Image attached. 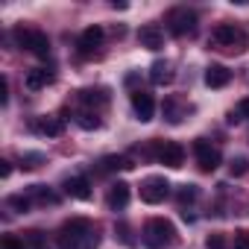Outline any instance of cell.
<instances>
[{
    "instance_id": "1",
    "label": "cell",
    "mask_w": 249,
    "mask_h": 249,
    "mask_svg": "<svg viewBox=\"0 0 249 249\" xmlns=\"http://www.w3.org/2000/svg\"><path fill=\"white\" fill-rule=\"evenodd\" d=\"M59 246L62 249H97L100 246V234L91 226V220L85 217H71L62 223L59 229Z\"/></svg>"
},
{
    "instance_id": "2",
    "label": "cell",
    "mask_w": 249,
    "mask_h": 249,
    "mask_svg": "<svg viewBox=\"0 0 249 249\" xmlns=\"http://www.w3.org/2000/svg\"><path fill=\"white\" fill-rule=\"evenodd\" d=\"M144 243L150 249H167L176 243V226L164 217H153L144 226Z\"/></svg>"
},
{
    "instance_id": "3",
    "label": "cell",
    "mask_w": 249,
    "mask_h": 249,
    "mask_svg": "<svg viewBox=\"0 0 249 249\" xmlns=\"http://www.w3.org/2000/svg\"><path fill=\"white\" fill-rule=\"evenodd\" d=\"M211 41L220 47V50H229V53H243L246 50V36L231 27V24H220L214 33H211Z\"/></svg>"
},
{
    "instance_id": "4",
    "label": "cell",
    "mask_w": 249,
    "mask_h": 249,
    "mask_svg": "<svg viewBox=\"0 0 249 249\" xmlns=\"http://www.w3.org/2000/svg\"><path fill=\"white\" fill-rule=\"evenodd\" d=\"M15 38H18V44H21L24 50H30V53L38 56V59H47V56H50V38H47L44 33L18 27V30H15Z\"/></svg>"
},
{
    "instance_id": "5",
    "label": "cell",
    "mask_w": 249,
    "mask_h": 249,
    "mask_svg": "<svg viewBox=\"0 0 249 249\" xmlns=\"http://www.w3.org/2000/svg\"><path fill=\"white\" fill-rule=\"evenodd\" d=\"M167 30L173 36H191L196 30V12L179 6V9H170L167 12Z\"/></svg>"
},
{
    "instance_id": "6",
    "label": "cell",
    "mask_w": 249,
    "mask_h": 249,
    "mask_svg": "<svg viewBox=\"0 0 249 249\" xmlns=\"http://www.w3.org/2000/svg\"><path fill=\"white\" fill-rule=\"evenodd\" d=\"M167 194H170V182H167L164 176H147V179L141 182V199L150 202V205L164 202Z\"/></svg>"
},
{
    "instance_id": "7",
    "label": "cell",
    "mask_w": 249,
    "mask_h": 249,
    "mask_svg": "<svg viewBox=\"0 0 249 249\" xmlns=\"http://www.w3.org/2000/svg\"><path fill=\"white\" fill-rule=\"evenodd\" d=\"M194 153H196V164H199L202 173H214V170L223 164L220 150H214L208 141H194Z\"/></svg>"
},
{
    "instance_id": "8",
    "label": "cell",
    "mask_w": 249,
    "mask_h": 249,
    "mask_svg": "<svg viewBox=\"0 0 249 249\" xmlns=\"http://www.w3.org/2000/svg\"><path fill=\"white\" fill-rule=\"evenodd\" d=\"M132 108H135V117H138L141 123H150V120L156 117V100H153V94H147V91H132Z\"/></svg>"
},
{
    "instance_id": "9",
    "label": "cell",
    "mask_w": 249,
    "mask_h": 249,
    "mask_svg": "<svg viewBox=\"0 0 249 249\" xmlns=\"http://www.w3.org/2000/svg\"><path fill=\"white\" fill-rule=\"evenodd\" d=\"M159 161H161L164 167H182V164H185V147L176 144V141L161 144V147H159Z\"/></svg>"
},
{
    "instance_id": "10",
    "label": "cell",
    "mask_w": 249,
    "mask_h": 249,
    "mask_svg": "<svg viewBox=\"0 0 249 249\" xmlns=\"http://www.w3.org/2000/svg\"><path fill=\"white\" fill-rule=\"evenodd\" d=\"M138 41H141V47H147V50H159V47H164V30H161L159 24H144V27L138 30Z\"/></svg>"
},
{
    "instance_id": "11",
    "label": "cell",
    "mask_w": 249,
    "mask_h": 249,
    "mask_svg": "<svg viewBox=\"0 0 249 249\" xmlns=\"http://www.w3.org/2000/svg\"><path fill=\"white\" fill-rule=\"evenodd\" d=\"M103 38H106L103 27H88V30H82V36H79V53H82V56H91V53L103 44Z\"/></svg>"
},
{
    "instance_id": "12",
    "label": "cell",
    "mask_w": 249,
    "mask_h": 249,
    "mask_svg": "<svg viewBox=\"0 0 249 249\" xmlns=\"http://www.w3.org/2000/svg\"><path fill=\"white\" fill-rule=\"evenodd\" d=\"M106 202H108L111 211H123V208L129 205V185H126V182H114V185L108 188Z\"/></svg>"
},
{
    "instance_id": "13",
    "label": "cell",
    "mask_w": 249,
    "mask_h": 249,
    "mask_svg": "<svg viewBox=\"0 0 249 249\" xmlns=\"http://www.w3.org/2000/svg\"><path fill=\"white\" fill-rule=\"evenodd\" d=\"M53 79H56V76H53V71H47V68H33V71H27L24 85H27L30 91H41V88H47Z\"/></svg>"
},
{
    "instance_id": "14",
    "label": "cell",
    "mask_w": 249,
    "mask_h": 249,
    "mask_svg": "<svg viewBox=\"0 0 249 249\" xmlns=\"http://www.w3.org/2000/svg\"><path fill=\"white\" fill-rule=\"evenodd\" d=\"M231 82V71L226 65H208L205 68V85L208 88H226Z\"/></svg>"
},
{
    "instance_id": "15",
    "label": "cell",
    "mask_w": 249,
    "mask_h": 249,
    "mask_svg": "<svg viewBox=\"0 0 249 249\" xmlns=\"http://www.w3.org/2000/svg\"><path fill=\"white\" fill-rule=\"evenodd\" d=\"M33 129L38 132V135H47V138H56V135H62L65 132V123L59 120V117H36V123H33Z\"/></svg>"
},
{
    "instance_id": "16",
    "label": "cell",
    "mask_w": 249,
    "mask_h": 249,
    "mask_svg": "<svg viewBox=\"0 0 249 249\" xmlns=\"http://www.w3.org/2000/svg\"><path fill=\"white\" fill-rule=\"evenodd\" d=\"M79 100L88 106V111H91V108H103V106L108 103V91H106V88H82V91H79Z\"/></svg>"
},
{
    "instance_id": "17",
    "label": "cell",
    "mask_w": 249,
    "mask_h": 249,
    "mask_svg": "<svg viewBox=\"0 0 249 249\" xmlns=\"http://www.w3.org/2000/svg\"><path fill=\"white\" fill-rule=\"evenodd\" d=\"M65 191L73 196V199H91V182L85 176H71L65 182Z\"/></svg>"
},
{
    "instance_id": "18",
    "label": "cell",
    "mask_w": 249,
    "mask_h": 249,
    "mask_svg": "<svg viewBox=\"0 0 249 249\" xmlns=\"http://www.w3.org/2000/svg\"><path fill=\"white\" fill-rule=\"evenodd\" d=\"M150 79H153L156 85H170V82H173V68H170V62H156V65L150 68Z\"/></svg>"
},
{
    "instance_id": "19",
    "label": "cell",
    "mask_w": 249,
    "mask_h": 249,
    "mask_svg": "<svg viewBox=\"0 0 249 249\" xmlns=\"http://www.w3.org/2000/svg\"><path fill=\"white\" fill-rule=\"evenodd\" d=\"M129 167H132V161H129V159H123V156H106V159H100V170H103V173L129 170Z\"/></svg>"
},
{
    "instance_id": "20",
    "label": "cell",
    "mask_w": 249,
    "mask_h": 249,
    "mask_svg": "<svg viewBox=\"0 0 249 249\" xmlns=\"http://www.w3.org/2000/svg\"><path fill=\"white\" fill-rule=\"evenodd\" d=\"M27 196L36 199V202H41V205H56V202H59V196H56L50 188H44V185H33Z\"/></svg>"
},
{
    "instance_id": "21",
    "label": "cell",
    "mask_w": 249,
    "mask_h": 249,
    "mask_svg": "<svg viewBox=\"0 0 249 249\" xmlns=\"http://www.w3.org/2000/svg\"><path fill=\"white\" fill-rule=\"evenodd\" d=\"M76 123H79L82 129H88V132H91V129H100V126H103V120L97 117V111H88V108L76 114Z\"/></svg>"
},
{
    "instance_id": "22",
    "label": "cell",
    "mask_w": 249,
    "mask_h": 249,
    "mask_svg": "<svg viewBox=\"0 0 249 249\" xmlns=\"http://www.w3.org/2000/svg\"><path fill=\"white\" fill-rule=\"evenodd\" d=\"M6 205H9V208H15V211H24V214H27V211H30V205H33V199H30V196H24V194H12V196L6 199Z\"/></svg>"
},
{
    "instance_id": "23",
    "label": "cell",
    "mask_w": 249,
    "mask_h": 249,
    "mask_svg": "<svg viewBox=\"0 0 249 249\" xmlns=\"http://www.w3.org/2000/svg\"><path fill=\"white\" fill-rule=\"evenodd\" d=\"M196 196H199L196 185H182V188L176 191V199H179V205H185V202H194Z\"/></svg>"
},
{
    "instance_id": "24",
    "label": "cell",
    "mask_w": 249,
    "mask_h": 249,
    "mask_svg": "<svg viewBox=\"0 0 249 249\" xmlns=\"http://www.w3.org/2000/svg\"><path fill=\"white\" fill-rule=\"evenodd\" d=\"M27 246H30V249H50L47 240H44V231H36V229L27 231Z\"/></svg>"
},
{
    "instance_id": "25",
    "label": "cell",
    "mask_w": 249,
    "mask_h": 249,
    "mask_svg": "<svg viewBox=\"0 0 249 249\" xmlns=\"http://www.w3.org/2000/svg\"><path fill=\"white\" fill-rule=\"evenodd\" d=\"M0 249H30V246H27V240H21L15 234H6L3 240H0Z\"/></svg>"
},
{
    "instance_id": "26",
    "label": "cell",
    "mask_w": 249,
    "mask_h": 249,
    "mask_svg": "<svg viewBox=\"0 0 249 249\" xmlns=\"http://www.w3.org/2000/svg\"><path fill=\"white\" fill-rule=\"evenodd\" d=\"M38 161H44V156H41V153H24V156H21V164H24L27 170L38 167Z\"/></svg>"
},
{
    "instance_id": "27",
    "label": "cell",
    "mask_w": 249,
    "mask_h": 249,
    "mask_svg": "<svg viewBox=\"0 0 249 249\" xmlns=\"http://www.w3.org/2000/svg\"><path fill=\"white\" fill-rule=\"evenodd\" d=\"M114 231L120 234V240L126 243V246H135V240H132V234H129V226H126V223H114Z\"/></svg>"
},
{
    "instance_id": "28",
    "label": "cell",
    "mask_w": 249,
    "mask_h": 249,
    "mask_svg": "<svg viewBox=\"0 0 249 249\" xmlns=\"http://www.w3.org/2000/svg\"><path fill=\"white\" fill-rule=\"evenodd\" d=\"M205 246H208V249H226V240H223V234H208Z\"/></svg>"
},
{
    "instance_id": "29",
    "label": "cell",
    "mask_w": 249,
    "mask_h": 249,
    "mask_svg": "<svg viewBox=\"0 0 249 249\" xmlns=\"http://www.w3.org/2000/svg\"><path fill=\"white\" fill-rule=\"evenodd\" d=\"M231 249H249V231H237L234 234V246Z\"/></svg>"
},
{
    "instance_id": "30",
    "label": "cell",
    "mask_w": 249,
    "mask_h": 249,
    "mask_svg": "<svg viewBox=\"0 0 249 249\" xmlns=\"http://www.w3.org/2000/svg\"><path fill=\"white\" fill-rule=\"evenodd\" d=\"M231 173H234V176H243V173H246V161H243V159H234V161H231Z\"/></svg>"
},
{
    "instance_id": "31",
    "label": "cell",
    "mask_w": 249,
    "mask_h": 249,
    "mask_svg": "<svg viewBox=\"0 0 249 249\" xmlns=\"http://www.w3.org/2000/svg\"><path fill=\"white\" fill-rule=\"evenodd\" d=\"M0 103H3V106L9 103V82H6V79L0 82Z\"/></svg>"
},
{
    "instance_id": "32",
    "label": "cell",
    "mask_w": 249,
    "mask_h": 249,
    "mask_svg": "<svg viewBox=\"0 0 249 249\" xmlns=\"http://www.w3.org/2000/svg\"><path fill=\"white\" fill-rule=\"evenodd\" d=\"M237 111H240V117H249V97H243L237 103Z\"/></svg>"
},
{
    "instance_id": "33",
    "label": "cell",
    "mask_w": 249,
    "mask_h": 249,
    "mask_svg": "<svg viewBox=\"0 0 249 249\" xmlns=\"http://www.w3.org/2000/svg\"><path fill=\"white\" fill-rule=\"evenodd\" d=\"M226 120H229V123H240L243 117H240V111H237V108H231V111L226 114Z\"/></svg>"
},
{
    "instance_id": "34",
    "label": "cell",
    "mask_w": 249,
    "mask_h": 249,
    "mask_svg": "<svg viewBox=\"0 0 249 249\" xmlns=\"http://www.w3.org/2000/svg\"><path fill=\"white\" fill-rule=\"evenodd\" d=\"M9 173H12V164H9V161H0V176H3V179H6Z\"/></svg>"
}]
</instances>
